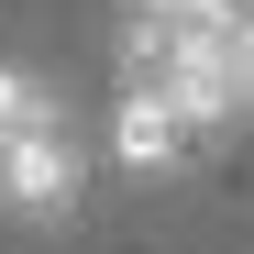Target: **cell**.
Returning <instances> with one entry per match:
<instances>
[{"label": "cell", "instance_id": "cell-1", "mask_svg": "<svg viewBox=\"0 0 254 254\" xmlns=\"http://www.w3.org/2000/svg\"><path fill=\"white\" fill-rule=\"evenodd\" d=\"M122 100H155L177 133H221L254 111V11L243 0H122Z\"/></svg>", "mask_w": 254, "mask_h": 254}, {"label": "cell", "instance_id": "cell-2", "mask_svg": "<svg viewBox=\"0 0 254 254\" xmlns=\"http://www.w3.org/2000/svg\"><path fill=\"white\" fill-rule=\"evenodd\" d=\"M77 199H89V155H77V133H66V122H33V133H11V144H0V210H11V221L56 232Z\"/></svg>", "mask_w": 254, "mask_h": 254}, {"label": "cell", "instance_id": "cell-3", "mask_svg": "<svg viewBox=\"0 0 254 254\" xmlns=\"http://www.w3.org/2000/svg\"><path fill=\"white\" fill-rule=\"evenodd\" d=\"M111 155L133 166V177H177L199 144H188V133H177V122H166L155 100H111Z\"/></svg>", "mask_w": 254, "mask_h": 254}, {"label": "cell", "instance_id": "cell-4", "mask_svg": "<svg viewBox=\"0 0 254 254\" xmlns=\"http://www.w3.org/2000/svg\"><path fill=\"white\" fill-rule=\"evenodd\" d=\"M33 122H66L56 77H33V66H0V144H11V133H33Z\"/></svg>", "mask_w": 254, "mask_h": 254}, {"label": "cell", "instance_id": "cell-5", "mask_svg": "<svg viewBox=\"0 0 254 254\" xmlns=\"http://www.w3.org/2000/svg\"><path fill=\"white\" fill-rule=\"evenodd\" d=\"M243 11H254V0H243Z\"/></svg>", "mask_w": 254, "mask_h": 254}]
</instances>
